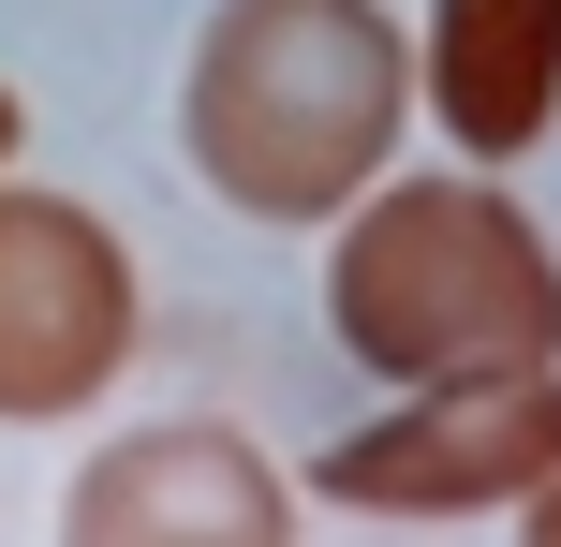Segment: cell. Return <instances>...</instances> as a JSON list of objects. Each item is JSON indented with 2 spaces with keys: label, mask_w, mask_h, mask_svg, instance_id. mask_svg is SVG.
I'll return each instance as SVG.
<instances>
[{
  "label": "cell",
  "mask_w": 561,
  "mask_h": 547,
  "mask_svg": "<svg viewBox=\"0 0 561 547\" xmlns=\"http://www.w3.org/2000/svg\"><path fill=\"white\" fill-rule=\"evenodd\" d=\"M414 118V45L385 0H222L178 75V148L237 223H340Z\"/></svg>",
  "instance_id": "6da1fadb"
},
{
  "label": "cell",
  "mask_w": 561,
  "mask_h": 547,
  "mask_svg": "<svg viewBox=\"0 0 561 547\" xmlns=\"http://www.w3.org/2000/svg\"><path fill=\"white\" fill-rule=\"evenodd\" d=\"M325 326L385 385L561 371V252L488 178H369L325 252Z\"/></svg>",
  "instance_id": "7a4b0ae2"
},
{
  "label": "cell",
  "mask_w": 561,
  "mask_h": 547,
  "mask_svg": "<svg viewBox=\"0 0 561 547\" xmlns=\"http://www.w3.org/2000/svg\"><path fill=\"white\" fill-rule=\"evenodd\" d=\"M547 474H561V371H473V385H399V414L310 459V489L340 518H473Z\"/></svg>",
  "instance_id": "3957f363"
},
{
  "label": "cell",
  "mask_w": 561,
  "mask_h": 547,
  "mask_svg": "<svg viewBox=\"0 0 561 547\" xmlns=\"http://www.w3.org/2000/svg\"><path fill=\"white\" fill-rule=\"evenodd\" d=\"M134 371V252L75 193L0 178V430H59Z\"/></svg>",
  "instance_id": "277c9868"
},
{
  "label": "cell",
  "mask_w": 561,
  "mask_h": 547,
  "mask_svg": "<svg viewBox=\"0 0 561 547\" xmlns=\"http://www.w3.org/2000/svg\"><path fill=\"white\" fill-rule=\"evenodd\" d=\"M59 547H296V489L252 430L163 414L89 444V474L59 489Z\"/></svg>",
  "instance_id": "5b68a950"
},
{
  "label": "cell",
  "mask_w": 561,
  "mask_h": 547,
  "mask_svg": "<svg viewBox=\"0 0 561 547\" xmlns=\"http://www.w3.org/2000/svg\"><path fill=\"white\" fill-rule=\"evenodd\" d=\"M414 89L444 104L458 163H517L561 134V0H428Z\"/></svg>",
  "instance_id": "8992f818"
},
{
  "label": "cell",
  "mask_w": 561,
  "mask_h": 547,
  "mask_svg": "<svg viewBox=\"0 0 561 547\" xmlns=\"http://www.w3.org/2000/svg\"><path fill=\"white\" fill-rule=\"evenodd\" d=\"M517 547H561V474H547V489H517Z\"/></svg>",
  "instance_id": "52a82bcc"
},
{
  "label": "cell",
  "mask_w": 561,
  "mask_h": 547,
  "mask_svg": "<svg viewBox=\"0 0 561 547\" xmlns=\"http://www.w3.org/2000/svg\"><path fill=\"white\" fill-rule=\"evenodd\" d=\"M15 134H30V118H15V89H0V163H15Z\"/></svg>",
  "instance_id": "ba28073f"
}]
</instances>
